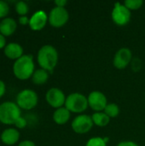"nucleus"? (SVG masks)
<instances>
[{
  "mask_svg": "<svg viewBox=\"0 0 145 146\" xmlns=\"http://www.w3.org/2000/svg\"><path fill=\"white\" fill-rule=\"evenodd\" d=\"M37 60L41 68L52 72L58 62V52L54 46L45 44L39 49Z\"/></svg>",
  "mask_w": 145,
  "mask_h": 146,
  "instance_id": "obj_1",
  "label": "nucleus"
},
{
  "mask_svg": "<svg viewBox=\"0 0 145 146\" xmlns=\"http://www.w3.org/2000/svg\"><path fill=\"white\" fill-rule=\"evenodd\" d=\"M33 57L31 55H23L17 59L13 65V73L15 76L21 80H28L35 71Z\"/></svg>",
  "mask_w": 145,
  "mask_h": 146,
  "instance_id": "obj_2",
  "label": "nucleus"
},
{
  "mask_svg": "<svg viewBox=\"0 0 145 146\" xmlns=\"http://www.w3.org/2000/svg\"><path fill=\"white\" fill-rule=\"evenodd\" d=\"M21 109L13 102H4L0 104V122L5 125H12L21 117Z\"/></svg>",
  "mask_w": 145,
  "mask_h": 146,
  "instance_id": "obj_3",
  "label": "nucleus"
},
{
  "mask_svg": "<svg viewBox=\"0 0 145 146\" xmlns=\"http://www.w3.org/2000/svg\"><path fill=\"white\" fill-rule=\"evenodd\" d=\"M65 108L72 113L81 114L85 112L89 107L87 98L79 92L69 94L65 102Z\"/></svg>",
  "mask_w": 145,
  "mask_h": 146,
  "instance_id": "obj_4",
  "label": "nucleus"
},
{
  "mask_svg": "<svg viewBox=\"0 0 145 146\" xmlns=\"http://www.w3.org/2000/svg\"><path fill=\"white\" fill-rule=\"evenodd\" d=\"M38 102L37 93L31 89H25L20 92L16 97V104L20 109L30 110L36 107Z\"/></svg>",
  "mask_w": 145,
  "mask_h": 146,
  "instance_id": "obj_5",
  "label": "nucleus"
},
{
  "mask_svg": "<svg viewBox=\"0 0 145 146\" xmlns=\"http://www.w3.org/2000/svg\"><path fill=\"white\" fill-rule=\"evenodd\" d=\"M111 17L113 21L117 26H126L131 20V10H129L124 4L115 3L112 10Z\"/></svg>",
  "mask_w": 145,
  "mask_h": 146,
  "instance_id": "obj_6",
  "label": "nucleus"
},
{
  "mask_svg": "<svg viewBox=\"0 0 145 146\" xmlns=\"http://www.w3.org/2000/svg\"><path fill=\"white\" fill-rule=\"evenodd\" d=\"M69 19L68 11L65 8L55 7L53 8L48 17V21L50 26L56 28H59L63 27Z\"/></svg>",
  "mask_w": 145,
  "mask_h": 146,
  "instance_id": "obj_7",
  "label": "nucleus"
},
{
  "mask_svg": "<svg viewBox=\"0 0 145 146\" xmlns=\"http://www.w3.org/2000/svg\"><path fill=\"white\" fill-rule=\"evenodd\" d=\"M94 123L92 121L91 116L85 114L79 115L72 121L71 127L73 132L78 134H85L91 131Z\"/></svg>",
  "mask_w": 145,
  "mask_h": 146,
  "instance_id": "obj_8",
  "label": "nucleus"
},
{
  "mask_svg": "<svg viewBox=\"0 0 145 146\" xmlns=\"http://www.w3.org/2000/svg\"><path fill=\"white\" fill-rule=\"evenodd\" d=\"M66 96L64 92L56 87H52L48 90L45 95L46 102L50 106L55 109H59L65 105L66 102Z\"/></svg>",
  "mask_w": 145,
  "mask_h": 146,
  "instance_id": "obj_9",
  "label": "nucleus"
},
{
  "mask_svg": "<svg viewBox=\"0 0 145 146\" xmlns=\"http://www.w3.org/2000/svg\"><path fill=\"white\" fill-rule=\"evenodd\" d=\"M87 99H88L89 107L96 112L104 111L108 104L106 96L103 92L98 91L91 92L87 97Z\"/></svg>",
  "mask_w": 145,
  "mask_h": 146,
  "instance_id": "obj_10",
  "label": "nucleus"
},
{
  "mask_svg": "<svg viewBox=\"0 0 145 146\" xmlns=\"http://www.w3.org/2000/svg\"><path fill=\"white\" fill-rule=\"evenodd\" d=\"M132 53L129 48L123 47L117 50L114 57V66L120 70L125 69L132 62Z\"/></svg>",
  "mask_w": 145,
  "mask_h": 146,
  "instance_id": "obj_11",
  "label": "nucleus"
},
{
  "mask_svg": "<svg viewBox=\"0 0 145 146\" xmlns=\"http://www.w3.org/2000/svg\"><path fill=\"white\" fill-rule=\"evenodd\" d=\"M48 15L43 10L36 11L29 21V27L32 31H40L42 30L47 21H48Z\"/></svg>",
  "mask_w": 145,
  "mask_h": 146,
  "instance_id": "obj_12",
  "label": "nucleus"
},
{
  "mask_svg": "<svg viewBox=\"0 0 145 146\" xmlns=\"http://www.w3.org/2000/svg\"><path fill=\"white\" fill-rule=\"evenodd\" d=\"M20 139V133L15 128L5 129L1 134V140L6 145H14Z\"/></svg>",
  "mask_w": 145,
  "mask_h": 146,
  "instance_id": "obj_13",
  "label": "nucleus"
},
{
  "mask_svg": "<svg viewBox=\"0 0 145 146\" xmlns=\"http://www.w3.org/2000/svg\"><path fill=\"white\" fill-rule=\"evenodd\" d=\"M17 23L13 18H4L0 22V33L4 37L11 36L16 30Z\"/></svg>",
  "mask_w": 145,
  "mask_h": 146,
  "instance_id": "obj_14",
  "label": "nucleus"
},
{
  "mask_svg": "<svg viewBox=\"0 0 145 146\" xmlns=\"http://www.w3.org/2000/svg\"><path fill=\"white\" fill-rule=\"evenodd\" d=\"M4 55L12 60H17L23 56V48L17 43H9L4 48Z\"/></svg>",
  "mask_w": 145,
  "mask_h": 146,
  "instance_id": "obj_15",
  "label": "nucleus"
},
{
  "mask_svg": "<svg viewBox=\"0 0 145 146\" xmlns=\"http://www.w3.org/2000/svg\"><path fill=\"white\" fill-rule=\"evenodd\" d=\"M71 116V112L65 107L56 109L53 114V121L57 125H65L68 123Z\"/></svg>",
  "mask_w": 145,
  "mask_h": 146,
  "instance_id": "obj_16",
  "label": "nucleus"
},
{
  "mask_svg": "<svg viewBox=\"0 0 145 146\" xmlns=\"http://www.w3.org/2000/svg\"><path fill=\"white\" fill-rule=\"evenodd\" d=\"M48 79L49 72L43 68H38L35 70L32 76V80L35 85H44L47 82Z\"/></svg>",
  "mask_w": 145,
  "mask_h": 146,
  "instance_id": "obj_17",
  "label": "nucleus"
},
{
  "mask_svg": "<svg viewBox=\"0 0 145 146\" xmlns=\"http://www.w3.org/2000/svg\"><path fill=\"white\" fill-rule=\"evenodd\" d=\"M91 119L95 125H97V127H106L110 121V118L103 111L94 113L91 115Z\"/></svg>",
  "mask_w": 145,
  "mask_h": 146,
  "instance_id": "obj_18",
  "label": "nucleus"
},
{
  "mask_svg": "<svg viewBox=\"0 0 145 146\" xmlns=\"http://www.w3.org/2000/svg\"><path fill=\"white\" fill-rule=\"evenodd\" d=\"M109 118H115L120 114V108L116 104L110 103L108 104L104 111H103Z\"/></svg>",
  "mask_w": 145,
  "mask_h": 146,
  "instance_id": "obj_19",
  "label": "nucleus"
},
{
  "mask_svg": "<svg viewBox=\"0 0 145 146\" xmlns=\"http://www.w3.org/2000/svg\"><path fill=\"white\" fill-rule=\"evenodd\" d=\"M15 11L20 16H25L29 11V7L25 2L20 1L15 3Z\"/></svg>",
  "mask_w": 145,
  "mask_h": 146,
  "instance_id": "obj_20",
  "label": "nucleus"
},
{
  "mask_svg": "<svg viewBox=\"0 0 145 146\" xmlns=\"http://www.w3.org/2000/svg\"><path fill=\"white\" fill-rule=\"evenodd\" d=\"M144 4L142 0H126L124 2V5L129 10H136L140 9Z\"/></svg>",
  "mask_w": 145,
  "mask_h": 146,
  "instance_id": "obj_21",
  "label": "nucleus"
},
{
  "mask_svg": "<svg viewBox=\"0 0 145 146\" xmlns=\"http://www.w3.org/2000/svg\"><path fill=\"white\" fill-rule=\"evenodd\" d=\"M85 146H107V143L104 141L103 138L94 137L87 141Z\"/></svg>",
  "mask_w": 145,
  "mask_h": 146,
  "instance_id": "obj_22",
  "label": "nucleus"
},
{
  "mask_svg": "<svg viewBox=\"0 0 145 146\" xmlns=\"http://www.w3.org/2000/svg\"><path fill=\"white\" fill-rule=\"evenodd\" d=\"M9 12V4L4 2L0 0V18H5Z\"/></svg>",
  "mask_w": 145,
  "mask_h": 146,
  "instance_id": "obj_23",
  "label": "nucleus"
},
{
  "mask_svg": "<svg viewBox=\"0 0 145 146\" xmlns=\"http://www.w3.org/2000/svg\"><path fill=\"white\" fill-rule=\"evenodd\" d=\"M26 125H27V122H26V119L25 118H23V117H20L16 121H15V126L17 127V128H24L25 127H26Z\"/></svg>",
  "mask_w": 145,
  "mask_h": 146,
  "instance_id": "obj_24",
  "label": "nucleus"
},
{
  "mask_svg": "<svg viewBox=\"0 0 145 146\" xmlns=\"http://www.w3.org/2000/svg\"><path fill=\"white\" fill-rule=\"evenodd\" d=\"M117 146H139L137 143L133 141H122L118 144Z\"/></svg>",
  "mask_w": 145,
  "mask_h": 146,
  "instance_id": "obj_25",
  "label": "nucleus"
},
{
  "mask_svg": "<svg viewBox=\"0 0 145 146\" xmlns=\"http://www.w3.org/2000/svg\"><path fill=\"white\" fill-rule=\"evenodd\" d=\"M29 21L30 19H28L26 15L25 16H20L19 18V23L21 25H29Z\"/></svg>",
  "mask_w": 145,
  "mask_h": 146,
  "instance_id": "obj_26",
  "label": "nucleus"
},
{
  "mask_svg": "<svg viewBox=\"0 0 145 146\" xmlns=\"http://www.w3.org/2000/svg\"><path fill=\"white\" fill-rule=\"evenodd\" d=\"M6 92V86H5V84L3 80H0V98L4 95Z\"/></svg>",
  "mask_w": 145,
  "mask_h": 146,
  "instance_id": "obj_27",
  "label": "nucleus"
},
{
  "mask_svg": "<svg viewBox=\"0 0 145 146\" xmlns=\"http://www.w3.org/2000/svg\"><path fill=\"white\" fill-rule=\"evenodd\" d=\"M67 3L68 2L66 0H56V1H55L56 7H60V8H65Z\"/></svg>",
  "mask_w": 145,
  "mask_h": 146,
  "instance_id": "obj_28",
  "label": "nucleus"
},
{
  "mask_svg": "<svg viewBox=\"0 0 145 146\" xmlns=\"http://www.w3.org/2000/svg\"><path fill=\"white\" fill-rule=\"evenodd\" d=\"M18 146H36L34 142L31 141V140H24L22 142H21Z\"/></svg>",
  "mask_w": 145,
  "mask_h": 146,
  "instance_id": "obj_29",
  "label": "nucleus"
},
{
  "mask_svg": "<svg viewBox=\"0 0 145 146\" xmlns=\"http://www.w3.org/2000/svg\"><path fill=\"white\" fill-rule=\"evenodd\" d=\"M5 46H6V39H5V37L0 33V50L3 49V48H5Z\"/></svg>",
  "mask_w": 145,
  "mask_h": 146,
  "instance_id": "obj_30",
  "label": "nucleus"
},
{
  "mask_svg": "<svg viewBox=\"0 0 145 146\" xmlns=\"http://www.w3.org/2000/svg\"><path fill=\"white\" fill-rule=\"evenodd\" d=\"M103 139H104V141H105L106 143H108V142H109V138H103Z\"/></svg>",
  "mask_w": 145,
  "mask_h": 146,
  "instance_id": "obj_31",
  "label": "nucleus"
}]
</instances>
